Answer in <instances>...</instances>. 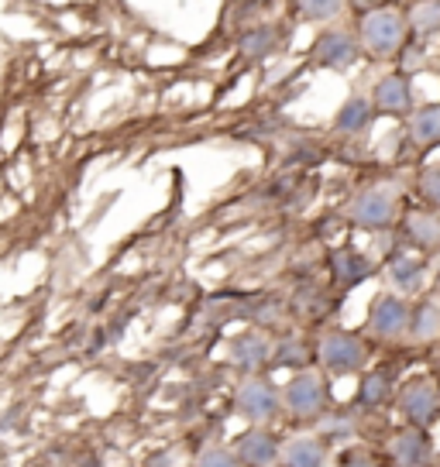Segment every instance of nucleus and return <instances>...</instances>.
<instances>
[{
  "label": "nucleus",
  "instance_id": "obj_9",
  "mask_svg": "<svg viewBox=\"0 0 440 467\" xmlns=\"http://www.w3.org/2000/svg\"><path fill=\"white\" fill-rule=\"evenodd\" d=\"M279 409H282V395L272 381H265V379L241 381V389H237V412H241L248 423H265V420H272Z\"/></svg>",
  "mask_w": 440,
  "mask_h": 467
},
{
  "label": "nucleus",
  "instance_id": "obj_13",
  "mask_svg": "<svg viewBox=\"0 0 440 467\" xmlns=\"http://www.w3.org/2000/svg\"><path fill=\"white\" fill-rule=\"evenodd\" d=\"M231 361H235L241 371H255V368H262L265 361H272V344H268V337L255 334V330H248V334H237L235 340H231Z\"/></svg>",
  "mask_w": 440,
  "mask_h": 467
},
{
  "label": "nucleus",
  "instance_id": "obj_7",
  "mask_svg": "<svg viewBox=\"0 0 440 467\" xmlns=\"http://www.w3.org/2000/svg\"><path fill=\"white\" fill-rule=\"evenodd\" d=\"M358 56H361V45H358V35L344 28H327L320 31V38L313 42V58L317 66L330 69V73H348L358 66Z\"/></svg>",
  "mask_w": 440,
  "mask_h": 467
},
{
  "label": "nucleus",
  "instance_id": "obj_8",
  "mask_svg": "<svg viewBox=\"0 0 440 467\" xmlns=\"http://www.w3.org/2000/svg\"><path fill=\"white\" fill-rule=\"evenodd\" d=\"M434 464V437L420 426H403L389 440V467H430Z\"/></svg>",
  "mask_w": 440,
  "mask_h": 467
},
{
  "label": "nucleus",
  "instance_id": "obj_10",
  "mask_svg": "<svg viewBox=\"0 0 440 467\" xmlns=\"http://www.w3.org/2000/svg\"><path fill=\"white\" fill-rule=\"evenodd\" d=\"M372 103L379 114L389 117H410L413 114V79L406 73L382 76L372 89Z\"/></svg>",
  "mask_w": 440,
  "mask_h": 467
},
{
  "label": "nucleus",
  "instance_id": "obj_20",
  "mask_svg": "<svg viewBox=\"0 0 440 467\" xmlns=\"http://www.w3.org/2000/svg\"><path fill=\"white\" fill-rule=\"evenodd\" d=\"M279 48V28L272 25H262V28H251L245 38H241V56L251 58V62H262L272 52Z\"/></svg>",
  "mask_w": 440,
  "mask_h": 467
},
{
  "label": "nucleus",
  "instance_id": "obj_17",
  "mask_svg": "<svg viewBox=\"0 0 440 467\" xmlns=\"http://www.w3.org/2000/svg\"><path fill=\"white\" fill-rule=\"evenodd\" d=\"M286 467H327V443L320 437H293L282 447Z\"/></svg>",
  "mask_w": 440,
  "mask_h": 467
},
{
  "label": "nucleus",
  "instance_id": "obj_1",
  "mask_svg": "<svg viewBox=\"0 0 440 467\" xmlns=\"http://www.w3.org/2000/svg\"><path fill=\"white\" fill-rule=\"evenodd\" d=\"M410 38V21L396 7H375L358 21V45L375 58L396 56Z\"/></svg>",
  "mask_w": 440,
  "mask_h": 467
},
{
  "label": "nucleus",
  "instance_id": "obj_25",
  "mask_svg": "<svg viewBox=\"0 0 440 467\" xmlns=\"http://www.w3.org/2000/svg\"><path fill=\"white\" fill-rule=\"evenodd\" d=\"M272 365L286 368V365H307V348L299 340H286L279 348L272 350Z\"/></svg>",
  "mask_w": 440,
  "mask_h": 467
},
{
  "label": "nucleus",
  "instance_id": "obj_6",
  "mask_svg": "<svg viewBox=\"0 0 440 467\" xmlns=\"http://www.w3.org/2000/svg\"><path fill=\"white\" fill-rule=\"evenodd\" d=\"M368 334L375 340H385V344L403 340L410 334V303H406V296H399V292L375 296L372 306H368Z\"/></svg>",
  "mask_w": 440,
  "mask_h": 467
},
{
  "label": "nucleus",
  "instance_id": "obj_19",
  "mask_svg": "<svg viewBox=\"0 0 440 467\" xmlns=\"http://www.w3.org/2000/svg\"><path fill=\"white\" fill-rule=\"evenodd\" d=\"M330 268H334V278L340 285H358L372 275V262L365 254H358L354 248H340L330 254Z\"/></svg>",
  "mask_w": 440,
  "mask_h": 467
},
{
  "label": "nucleus",
  "instance_id": "obj_3",
  "mask_svg": "<svg viewBox=\"0 0 440 467\" xmlns=\"http://www.w3.org/2000/svg\"><path fill=\"white\" fill-rule=\"evenodd\" d=\"M317 358H320V365H323L327 375H334V379H348V375H358V371L368 365V344L358 334H348V330H330V334L320 340Z\"/></svg>",
  "mask_w": 440,
  "mask_h": 467
},
{
  "label": "nucleus",
  "instance_id": "obj_5",
  "mask_svg": "<svg viewBox=\"0 0 440 467\" xmlns=\"http://www.w3.org/2000/svg\"><path fill=\"white\" fill-rule=\"evenodd\" d=\"M279 395L282 409L293 420H317L327 409V402H330V392H327V381H323L320 371H299V375H293Z\"/></svg>",
  "mask_w": 440,
  "mask_h": 467
},
{
  "label": "nucleus",
  "instance_id": "obj_27",
  "mask_svg": "<svg viewBox=\"0 0 440 467\" xmlns=\"http://www.w3.org/2000/svg\"><path fill=\"white\" fill-rule=\"evenodd\" d=\"M338 467H379V464H375V457H372V453H365V451H348L338 461Z\"/></svg>",
  "mask_w": 440,
  "mask_h": 467
},
{
  "label": "nucleus",
  "instance_id": "obj_11",
  "mask_svg": "<svg viewBox=\"0 0 440 467\" xmlns=\"http://www.w3.org/2000/svg\"><path fill=\"white\" fill-rule=\"evenodd\" d=\"M237 461L241 467H279L282 443L268 430H248L237 440Z\"/></svg>",
  "mask_w": 440,
  "mask_h": 467
},
{
  "label": "nucleus",
  "instance_id": "obj_21",
  "mask_svg": "<svg viewBox=\"0 0 440 467\" xmlns=\"http://www.w3.org/2000/svg\"><path fill=\"white\" fill-rule=\"evenodd\" d=\"M389 399H393V375L389 371H372V375L361 379V385H358V406L379 409Z\"/></svg>",
  "mask_w": 440,
  "mask_h": 467
},
{
  "label": "nucleus",
  "instance_id": "obj_4",
  "mask_svg": "<svg viewBox=\"0 0 440 467\" xmlns=\"http://www.w3.org/2000/svg\"><path fill=\"white\" fill-rule=\"evenodd\" d=\"M348 217L361 231H389L399 220V192L393 186H372L358 192L354 203L348 206Z\"/></svg>",
  "mask_w": 440,
  "mask_h": 467
},
{
  "label": "nucleus",
  "instance_id": "obj_24",
  "mask_svg": "<svg viewBox=\"0 0 440 467\" xmlns=\"http://www.w3.org/2000/svg\"><path fill=\"white\" fill-rule=\"evenodd\" d=\"M416 190H420V200H424L430 210H440V161L426 165L424 172H420Z\"/></svg>",
  "mask_w": 440,
  "mask_h": 467
},
{
  "label": "nucleus",
  "instance_id": "obj_22",
  "mask_svg": "<svg viewBox=\"0 0 440 467\" xmlns=\"http://www.w3.org/2000/svg\"><path fill=\"white\" fill-rule=\"evenodd\" d=\"M348 7V0H296V15L309 25H330Z\"/></svg>",
  "mask_w": 440,
  "mask_h": 467
},
{
  "label": "nucleus",
  "instance_id": "obj_18",
  "mask_svg": "<svg viewBox=\"0 0 440 467\" xmlns=\"http://www.w3.org/2000/svg\"><path fill=\"white\" fill-rule=\"evenodd\" d=\"M403 227H406V237H410L420 251L440 248V220L434 217V213H426V210H410Z\"/></svg>",
  "mask_w": 440,
  "mask_h": 467
},
{
  "label": "nucleus",
  "instance_id": "obj_16",
  "mask_svg": "<svg viewBox=\"0 0 440 467\" xmlns=\"http://www.w3.org/2000/svg\"><path fill=\"white\" fill-rule=\"evenodd\" d=\"M406 131H410V141L416 148L440 145V103H424V107H413Z\"/></svg>",
  "mask_w": 440,
  "mask_h": 467
},
{
  "label": "nucleus",
  "instance_id": "obj_14",
  "mask_svg": "<svg viewBox=\"0 0 440 467\" xmlns=\"http://www.w3.org/2000/svg\"><path fill=\"white\" fill-rule=\"evenodd\" d=\"M375 103H372V97H361V93H351L348 100L338 107V114H334V128H338L340 134H361L368 131V124L375 120Z\"/></svg>",
  "mask_w": 440,
  "mask_h": 467
},
{
  "label": "nucleus",
  "instance_id": "obj_23",
  "mask_svg": "<svg viewBox=\"0 0 440 467\" xmlns=\"http://www.w3.org/2000/svg\"><path fill=\"white\" fill-rule=\"evenodd\" d=\"M410 31L416 35H437L440 31V0H416L413 11L406 15Z\"/></svg>",
  "mask_w": 440,
  "mask_h": 467
},
{
  "label": "nucleus",
  "instance_id": "obj_2",
  "mask_svg": "<svg viewBox=\"0 0 440 467\" xmlns=\"http://www.w3.org/2000/svg\"><path fill=\"white\" fill-rule=\"evenodd\" d=\"M396 406L406 426L430 430L440 420V381L430 375H416V379L403 381L396 392Z\"/></svg>",
  "mask_w": 440,
  "mask_h": 467
},
{
  "label": "nucleus",
  "instance_id": "obj_28",
  "mask_svg": "<svg viewBox=\"0 0 440 467\" xmlns=\"http://www.w3.org/2000/svg\"><path fill=\"white\" fill-rule=\"evenodd\" d=\"M434 285H437V296H440V268L434 272Z\"/></svg>",
  "mask_w": 440,
  "mask_h": 467
},
{
  "label": "nucleus",
  "instance_id": "obj_26",
  "mask_svg": "<svg viewBox=\"0 0 440 467\" xmlns=\"http://www.w3.org/2000/svg\"><path fill=\"white\" fill-rule=\"evenodd\" d=\"M196 467H241V461L231 451H224V447H206L196 457Z\"/></svg>",
  "mask_w": 440,
  "mask_h": 467
},
{
  "label": "nucleus",
  "instance_id": "obj_12",
  "mask_svg": "<svg viewBox=\"0 0 440 467\" xmlns=\"http://www.w3.org/2000/svg\"><path fill=\"white\" fill-rule=\"evenodd\" d=\"M385 278H389V285H393L399 296H413V292L424 289L426 262L420 254H413V251H399V254H393L389 265H385Z\"/></svg>",
  "mask_w": 440,
  "mask_h": 467
},
{
  "label": "nucleus",
  "instance_id": "obj_15",
  "mask_svg": "<svg viewBox=\"0 0 440 467\" xmlns=\"http://www.w3.org/2000/svg\"><path fill=\"white\" fill-rule=\"evenodd\" d=\"M416 344L440 340V296H426L416 306H410V334Z\"/></svg>",
  "mask_w": 440,
  "mask_h": 467
}]
</instances>
